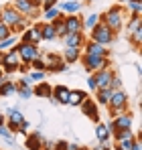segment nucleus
Instances as JSON below:
<instances>
[{"label":"nucleus","mask_w":142,"mask_h":150,"mask_svg":"<svg viewBox=\"0 0 142 150\" xmlns=\"http://www.w3.org/2000/svg\"><path fill=\"white\" fill-rule=\"evenodd\" d=\"M0 21L12 30V35L23 33L24 28L31 25V21H28L26 16H23L12 4H4V6H0Z\"/></svg>","instance_id":"nucleus-1"},{"label":"nucleus","mask_w":142,"mask_h":150,"mask_svg":"<svg viewBox=\"0 0 142 150\" xmlns=\"http://www.w3.org/2000/svg\"><path fill=\"white\" fill-rule=\"evenodd\" d=\"M128 16H130V14H128V10L124 8V4H114V6L108 8L104 14H99V21L116 35V33H120V30L124 28V23L128 21Z\"/></svg>","instance_id":"nucleus-2"},{"label":"nucleus","mask_w":142,"mask_h":150,"mask_svg":"<svg viewBox=\"0 0 142 150\" xmlns=\"http://www.w3.org/2000/svg\"><path fill=\"white\" fill-rule=\"evenodd\" d=\"M106 108L110 110V118H114V116H118L122 112H126V110H128V93H126L124 89H112V96H110Z\"/></svg>","instance_id":"nucleus-3"},{"label":"nucleus","mask_w":142,"mask_h":150,"mask_svg":"<svg viewBox=\"0 0 142 150\" xmlns=\"http://www.w3.org/2000/svg\"><path fill=\"white\" fill-rule=\"evenodd\" d=\"M79 63H81V67H83L87 73H94V71H99V69L112 67L110 57H97V55H85V53H81Z\"/></svg>","instance_id":"nucleus-4"},{"label":"nucleus","mask_w":142,"mask_h":150,"mask_svg":"<svg viewBox=\"0 0 142 150\" xmlns=\"http://www.w3.org/2000/svg\"><path fill=\"white\" fill-rule=\"evenodd\" d=\"M114 39H116V35H114V33H112L106 25H104L102 21H99V23L89 30V41H94V43H97V45L110 47V45L114 43Z\"/></svg>","instance_id":"nucleus-5"},{"label":"nucleus","mask_w":142,"mask_h":150,"mask_svg":"<svg viewBox=\"0 0 142 150\" xmlns=\"http://www.w3.org/2000/svg\"><path fill=\"white\" fill-rule=\"evenodd\" d=\"M132 124H134V116L130 112H122L118 116H114L110 120V124H106V126H108L110 136H112V134H116L120 130H132Z\"/></svg>","instance_id":"nucleus-6"},{"label":"nucleus","mask_w":142,"mask_h":150,"mask_svg":"<svg viewBox=\"0 0 142 150\" xmlns=\"http://www.w3.org/2000/svg\"><path fill=\"white\" fill-rule=\"evenodd\" d=\"M14 49H16L18 57H21V63H31V61H35L37 57L43 55L41 49H39V45H33V43H23V41H18Z\"/></svg>","instance_id":"nucleus-7"},{"label":"nucleus","mask_w":142,"mask_h":150,"mask_svg":"<svg viewBox=\"0 0 142 150\" xmlns=\"http://www.w3.org/2000/svg\"><path fill=\"white\" fill-rule=\"evenodd\" d=\"M18 63H21V57H18V53H16V49L12 47V49L4 51V55H2V71H4V75H12L16 73V69H18Z\"/></svg>","instance_id":"nucleus-8"},{"label":"nucleus","mask_w":142,"mask_h":150,"mask_svg":"<svg viewBox=\"0 0 142 150\" xmlns=\"http://www.w3.org/2000/svg\"><path fill=\"white\" fill-rule=\"evenodd\" d=\"M18 41H23V43H33V45H41V43H43V39H41V23L28 25L23 33H21Z\"/></svg>","instance_id":"nucleus-9"},{"label":"nucleus","mask_w":142,"mask_h":150,"mask_svg":"<svg viewBox=\"0 0 142 150\" xmlns=\"http://www.w3.org/2000/svg\"><path fill=\"white\" fill-rule=\"evenodd\" d=\"M23 16H26L28 21H35L37 16H39V12H41V8H37V6H33V2L31 0H12L10 2Z\"/></svg>","instance_id":"nucleus-10"},{"label":"nucleus","mask_w":142,"mask_h":150,"mask_svg":"<svg viewBox=\"0 0 142 150\" xmlns=\"http://www.w3.org/2000/svg\"><path fill=\"white\" fill-rule=\"evenodd\" d=\"M6 122L4 124L8 126V130L12 132V134H16V130H18V126H21V122L24 120L23 112H21V108H16V105H12V108H6Z\"/></svg>","instance_id":"nucleus-11"},{"label":"nucleus","mask_w":142,"mask_h":150,"mask_svg":"<svg viewBox=\"0 0 142 150\" xmlns=\"http://www.w3.org/2000/svg\"><path fill=\"white\" fill-rule=\"evenodd\" d=\"M114 69L112 67H106V69H99V71H94L92 77H94L95 81V87L97 89H108L110 87V83H112V77H114ZM112 89V87H110Z\"/></svg>","instance_id":"nucleus-12"},{"label":"nucleus","mask_w":142,"mask_h":150,"mask_svg":"<svg viewBox=\"0 0 142 150\" xmlns=\"http://www.w3.org/2000/svg\"><path fill=\"white\" fill-rule=\"evenodd\" d=\"M79 110H81V114H85L89 120L99 122V112H97V103H95V100H92V98H85V100L79 103Z\"/></svg>","instance_id":"nucleus-13"},{"label":"nucleus","mask_w":142,"mask_h":150,"mask_svg":"<svg viewBox=\"0 0 142 150\" xmlns=\"http://www.w3.org/2000/svg\"><path fill=\"white\" fill-rule=\"evenodd\" d=\"M81 53H85V55H97V57H110V49L104 47V45H97L94 41H85L83 47H81Z\"/></svg>","instance_id":"nucleus-14"},{"label":"nucleus","mask_w":142,"mask_h":150,"mask_svg":"<svg viewBox=\"0 0 142 150\" xmlns=\"http://www.w3.org/2000/svg\"><path fill=\"white\" fill-rule=\"evenodd\" d=\"M43 146H45V136L39 130L26 134V142H24V148L26 150H41Z\"/></svg>","instance_id":"nucleus-15"},{"label":"nucleus","mask_w":142,"mask_h":150,"mask_svg":"<svg viewBox=\"0 0 142 150\" xmlns=\"http://www.w3.org/2000/svg\"><path fill=\"white\" fill-rule=\"evenodd\" d=\"M65 28H67V35L69 33H83V16H79V14H67L65 16Z\"/></svg>","instance_id":"nucleus-16"},{"label":"nucleus","mask_w":142,"mask_h":150,"mask_svg":"<svg viewBox=\"0 0 142 150\" xmlns=\"http://www.w3.org/2000/svg\"><path fill=\"white\" fill-rule=\"evenodd\" d=\"M57 8L63 14H79L83 8V2L81 0H65V2H57Z\"/></svg>","instance_id":"nucleus-17"},{"label":"nucleus","mask_w":142,"mask_h":150,"mask_svg":"<svg viewBox=\"0 0 142 150\" xmlns=\"http://www.w3.org/2000/svg\"><path fill=\"white\" fill-rule=\"evenodd\" d=\"M67 98H69V87L65 85H55L53 87V93L49 100L53 103H61V105H67Z\"/></svg>","instance_id":"nucleus-18"},{"label":"nucleus","mask_w":142,"mask_h":150,"mask_svg":"<svg viewBox=\"0 0 142 150\" xmlns=\"http://www.w3.org/2000/svg\"><path fill=\"white\" fill-rule=\"evenodd\" d=\"M79 57H81V47H67V45H65V49H63V53H61V59H63L67 65L77 63Z\"/></svg>","instance_id":"nucleus-19"},{"label":"nucleus","mask_w":142,"mask_h":150,"mask_svg":"<svg viewBox=\"0 0 142 150\" xmlns=\"http://www.w3.org/2000/svg\"><path fill=\"white\" fill-rule=\"evenodd\" d=\"M16 91H18L16 81H12V79H8V77H4V81L0 83V98H10V96H16Z\"/></svg>","instance_id":"nucleus-20"},{"label":"nucleus","mask_w":142,"mask_h":150,"mask_svg":"<svg viewBox=\"0 0 142 150\" xmlns=\"http://www.w3.org/2000/svg\"><path fill=\"white\" fill-rule=\"evenodd\" d=\"M51 93H53V87L47 81H37V85L33 87V96L35 98H51Z\"/></svg>","instance_id":"nucleus-21"},{"label":"nucleus","mask_w":142,"mask_h":150,"mask_svg":"<svg viewBox=\"0 0 142 150\" xmlns=\"http://www.w3.org/2000/svg\"><path fill=\"white\" fill-rule=\"evenodd\" d=\"M51 25H53V28H55V37L63 41V39H65V35H67V28H65V16H63V12H61V14H59V16H57Z\"/></svg>","instance_id":"nucleus-22"},{"label":"nucleus","mask_w":142,"mask_h":150,"mask_svg":"<svg viewBox=\"0 0 142 150\" xmlns=\"http://www.w3.org/2000/svg\"><path fill=\"white\" fill-rule=\"evenodd\" d=\"M63 43H65L67 47H83L85 37H83V33H69V35L63 39Z\"/></svg>","instance_id":"nucleus-23"},{"label":"nucleus","mask_w":142,"mask_h":150,"mask_svg":"<svg viewBox=\"0 0 142 150\" xmlns=\"http://www.w3.org/2000/svg\"><path fill=\"white\" fill-rule=\"evenodd\" d=\"M87 98L85 91L81 89H69V98H67V105H73V108H79V103Z\"/></svg>","instance_id":"nucleus-24"},{"label":"nucleus","mask_w":142,"mask_h":150,"mask_svg":"<svg viewBox=\"0 0 142 150\" xmlns=\"http://www.w3.org/2000/svg\"><path fill=\"white\" fill-rule=\"evenodd\" d=\"M41 39L47 41V43H51V41L57 39V37H55V28H53L51 23H41Z\"/></svg>","instance_id":"nucleus-25"},{"label":"nucleus","mask_w":142,"mask_h":150,"mask_svg":"<svg viewBox=\"0 0 142 150\" xmlns=\"http://www.w3.org/2000/svg\"><path fill=\"white\" fill-rule=\"evenodd\" d=\"M95 140L97 142L110 140V130H108V126L102 124V122H95Z\"/></svg>","instance_id":"nucleus-26"},{"label":"nucleus","mask_w":142,"mask_h":150,"mask_svg":"<svg viewBox=\"0 0 142 150\" xmlns=\"http://www.w3.org/2000/svg\"><path fill=\"white\" fill-rule=\"evenodd\" d=\"M112 96V89H95V103L97 105H108V100Z\"/></svg>","instance_id":"nucleus-27"},{"label":"nucleus","mask_w":142,"mask_h":150,"mask_svg":"<svg viewBox=\"0 0 142 150\" xmlns=\"http://www.w3.org/2000/svg\"><path fill=\"white\" fill-rule=\"evenodd\" d=\"M124 8L128 10V14H142V0H128Z\"/></svg>","instance_id":"nucleus-28"},{"label":"nucleus","mask_w":142,"mask_h":150,"mask_svg":"<svg viewBox=\"0 0 142 150\" xmlns=\"http://www.w3.org/2000/svg\"><path fill=\"white\" fill-rule=\"evenodd\" d=\"M16 43H18V35H10V37H6V39L0 41V51L4 53V51L12 49V47H16Z\"/></svg>","instance_id":"nucleus-29"},{"label":"nucleus","mask_w":142,"mask_h":150,"mask_svg":"<svg viewBox=\"0 0 142 150\" xmlns=\"http://www.w3.org/2000/svg\"><path fill=\"white\" fill-rule=\"evenodd\" d=\"M61 14V10L57 6H51V8H45L43 10V23H53L57 16Z\"/></svg>","instance_id":"nucleus-30"},{"label":"nucleus","mask_w":142,"mask_h":150,"mask_svg":"<svg viewBox=\"0 0 142 150\" xmlns=\"http://www.w3.org/2000/svg\"><path fill=\"white\" fill-rule=\"evenodd\" d=\"M97 23H99V14H97V12L87 14V16L83 18V30H92V28H94Z\"/></svg>","instance_id":"nucleus-31"},{"label":"nucleus","mask_w":142,"mask_h":150,"mask_svg":"<svg viewBox=\"0 0 142 150\" xmlns=\"http://www.w3.org/2000/svg\"><path fill=\"white\" fill-rule=\"evenodd\" d=\"M0 138H4L8 144H12V146H16V142H14V134L8 130V126L6 124H0Z\"/></svg>","instance_id":"nucleus-32"},{"label":"nucleus","mask_w":142,"mask_h":150,"mask_svg":"<svg viewBox=\"0 0 142 150\" xmlns=\"http://www.w3.org/2000/svg\"><path fill=\"white\" fill-rule=\"evenodd\" d=\"M128 41L134 45V49H140V45H142V26H140V28H136V30L128 37Z\"/></svg>","instance_id":"nucleus-33"},{"label":"nucleus","mask_w":142,"mask_h":150,"mask_svg":"<svg viewBox=\"0 0 142 150\" xmlns=\"http://www.w3.org/2000/svg\"><path fill=\"white\" fill-rule=\"evenodd\" d=\"M134 140H136V136L132 134V136H128V138L118 140V142H116V146H118L120 150H130V148H132V144H134Z\"/></svg>","instance_id":"nucleus-34"},{"label":"nucleus","mask_w":142,"mask_h":150,"mask_svg":"<svg viewBox=\"0 0 142 150\" xmlns=\"http://www.w3.org/2000/svg\"><path fill=\"white\" fill-rule=\"evenodd\" d=\"M43 61H45V65H47V69H49L51 65H55L57 61H61V55H57V53H47V55H45V53H43Z\"/></svg>","instance_id":"nucleus-35"},{"label":"nucleus","mask_w":142,"mask_h":150,"mask_svg":"<svg viewBox=\"0 0 142 150\" xmlns=\"http://www.w3.org/2000/svg\"><path fill=\"white\" fill-rule=\"evenodd\" d=\"M28 65H31V69H35V71H47V65H45V61H43V55L37 57L35 61H31Z\"/></svg>","instance_id":"nucleus-36"},{"label":"nucleus","mask_w":142,"mask_h":150,"mask_svg":"<svg viewBox=\"0 0 142 150\" xmlns=\"http://www.w3.org/2000/svg\"><path fill=\"white\" fill-rule=\"evenodd\" d=\"M67 69H69V67H67V63L61 59V61H57L55 65H51L47 71H49V73H61V71H67Z\"/></svg>","instance_id":"nucleus-37"},{"label":"nucleus","mask_w":142,"mask_h":150,"mask_svg":"<svg viewBox=\"0 0 142 150\" xmlns=\"http://www.w3.org/2000/svg\"><path fill=\"white\" fill-rule=\"evenodd\" d=\"M45 75H47V71H35V69H31V71L26 73V77H28L33 83H37V81H43Z\"/></svg>","instance_id":"nucleus-38"},{"label":"nucleus","mask_w":142,"mask_h":150,"mask_svg":"<svg viewBox=\"0 0 142 150\" xmlns=\"http://www.w3.org/2000/svg\"><path fill=\"white\" fill-rule=\"evenodd\" d=\"M16 96H18L21 100H31V98H33V87H18Z\"/></svg>","instance_id":"nucleus-39"},{"label":"nucleus","mask_w":142,"mask_h":150,"mask_svg":"<svg viewBox=\"0 0 142 150\" xmlns=\"http://www.w3.org/2000/svg\"><path fill=\"white\" fill-rule=\"evenodd\" d=\"M10 35H12V30L4 25L2 21H0V41H2V39H6V37H10Z\"/></svg>","instance_id":"nucleus-40"},{"label":"nucleus","mask_w":142,"mask_h":150,"mask_svg":"<svg viewBox=\"0 0 142 150\" xmlns=\"http://www.w3.org/2000/svg\"><path fill=\"white\" fill-rule=\"evenodd\" d=\"M16 85H18V87H33V81L24 75V77H21V79H18V83H16Z\"/></svg>","instance_id":"nucleus-41"},{"label":"nucleus","mask_w":142,"mask_h":150,"mask_svg":"<svg viewBox=\"0 0 142 150\" xmlns=\"http://www.w3.org/2000/svg\"><path fill=\"white\" fill-rule=\"evenodd\" d=\"M110 87H112V89H122V79H120L118 75H114V77H112V83H110Z\"/></svg>","instance_id":"nucleus-42"},{"label":"nucleus","mask_w":142,"mask_h":150,"mask_svg":"<svg viewBox=\"0 0 142 150\" xmlns=\"http://www.w3.org/2000/svg\"><path fill=\"white\" fill-rule=\"evenodd\" d=\"M28 128H31V122H26V120H23L16 132H21V134H28Z\"/></svg>","instance_id":"nucleus-43"},{"label":"nucleus","mask_w":142,"mask_h":150,"mask_svg":"<svg viewBox=\"0 0 142 150\" xmlns=\"http://www.w3.org/2000/svg\"><path fill=\"white\" fill-rule=\"evenodd\" d=\"M28 71H31V65H28V63H18V69H16V73H28Z\"/></svg>","instance_id":"nucleus-44"},{"label":"nucleus","mask_w":142,"mask_h":150,"mask_svg":"<svg viewBox=\"0 0 142 150\" xmlns=\"http://www.w3.org/2000/svg\"><path fill=\"white\" fill-rule=\"evenodd\" d=\"M67 148V142L65 140H57L55 144H53V150H65Z\"/></svg>","instance_id":"nucleus-45"},{"label":"nucleus","mask_w":142,"mask_h":150,"mask_svg":"<svg viewBox=\"0 0 142 150\" xmlns=\"http://www.w3.org/2000/svg\"><path fill=\"white\" fill-rule=\"evenodd\" d=\"M57 2H59V0H43V4H41V8L45 10V8H51V6H57Z\"/></svg>","instance_id":"nucleus-46"},{"label":"nucleus","mask_w":142,"mask_h":150,"mask_svg":"<svg viewBox=\"0 0 142 150\" xmlns=\"http://www.w3.org/2000/svg\"><path fill=\"white\" fill-rule=\"evenodd\" d=\"M130 150H142V142H140V136H136V140H134V144H132V148Z\"/></svg>","instance_id":"nucleus-47"},{"label":"nucleus","mask_w":142,"mask_h":150,"mask_svg":"<svg viewBox=\"0 0 142 150\" xmlns=\"http://www.w3.org/2000/svg\"><path fill=\"white\" fill-rule=\"evenodd\" d=\"M87 87H89L92 91H95V89H97V87H95V81H94V77H92V75L87 77Z\"/></svg>","instance_id":"nucleus-48"},{"label":"nucleus","mask_w":142,"mask_h":150,"mask_svg":"<svg viewBox=\"0 0 142 150\" xmlns=\"http://www.w3.org/2000/svg\"><path fill=\"white\" fill-rule=\"evenodd\" d=\"M65 150H79V144H75V142H67V148Z\"/></svg>","instance_id":"nucleus-49"},{"label":"nucleus","mask_w":142,"mask_h":150,"mask_svg":"<svg viewBox=\"0 0 142 150\" xmlns=\"http://www.w3.org/2000/svg\"><path fill=\"white\" fill-rule=\"evenodd\" d=\"M4 122H6V116H4V112L0 110V124H4Z\"/></svg>","instance_id":"nucleus-50"},{"label":"nucleus","mask_w":142,"mask_h":150,"mask_svg":"<svg viewBox=\"0 0 142 150\" xmlns=\"http://www.w3.org/2000/svg\"><path fill=\"white\" fill-rule=\"evenodd\" d=\"M79 150H89V148L87 146H79Z\"/></svg>","instance_id":"nucleus-51"},{"label":"nucleus","mask_w":142,"mask_h":150,"mask_svg":"<svg viewBox=\"0 0 142 150\" xmlns=\"http://www.w3.org/2000/svg\"><path fill=\"white\" fill-rule=\"evenodd\" d=\"M2 55H4V53H2V51H0V65H2Z\"/></svg>","instance_id":"nucleus-52"},{"label":"nucleus","mask_w":142,"mask_h":150,"mask_svg":"<svg viewBox=\"0 0 142 150\" xmlns=\"http://www.w3.org/2000/svg\"><path fill=\"white\" fill-rule=\"evenodd\" d=\"M118 2H120V4H126V2H128V0H118Z\"/></svg>","instance_id":"nucleus-53"},{"label":"nucleus","mask_w":142,"mask_h":150,"mask_svg":"<svg viewBox=\"0 0 142 150\" xmlns=\"http://www.w3.org/2000/svg\"><path fill=\"white\" fill-rule=\"evenodd\" d=\"M0 77H4V71H2V67H0Z\"/></svg>","instance_id":"nucleus-54"},{"label":"nucleus","mask_w":142,"mask_h":150,"mask_svg":"<svg viewBox=\"0 0 142 150\" xmlns=\"http://www.w3.org/2000/svg\"><path fill=\"white\" fill-rule=\"evenodd\" d=\"M4 77H6V75H4ZM4 77H0V83H2V81H4Z\"/></svg>","instance_id":"nucleus-55"},{"label":"nucleus","mask_w":142,"mask_h":150,"mask_svg":"<svg viewBox=\"0 0 142 150\" xmlns=\"http://www.w3.org/2000/svg\"><path fill=\"white\" fill-rule=\"evenodd\" d=\"M85 2H95V0H85Z\"/></svg>","instance_id":"nucleus-56"},{"label":"nucleus","mask_w":142,"mask_h":150,"mask_svg":"<svg viewBox=\"0 0 142 150\" xmlns=\"http://www.w3.org/2000/svg\"><path fill=\"white\" fill-rule=\"evenodd\" d=\"M114 150H120V148H118V146H114Z\"/></svg>","instance_id":"nucleus-57"}]
</instances>
